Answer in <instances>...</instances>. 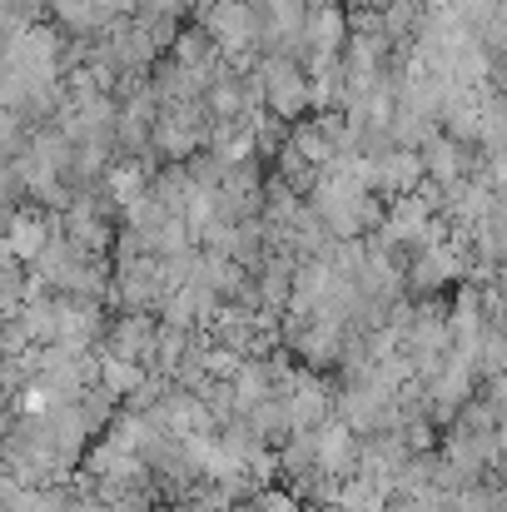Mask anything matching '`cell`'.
Returning <instances> with one entry per match:
<instances>
[{"instance_id":"obj_1","label":"cell","mask_w":507,"mask_h":512,"mask_svg":"<svg viewBox=\"0 0 507 512\" xmlns=\"http://www.w3.org/2000/svg\"><path fill=\"white\" fill-rule=\"evenodd\" d=\"M169 60L184 65V70H214L219 50H214V40H209V35L199 30V20H194V25H179V35H174V45H169Z\"/></svg>"},{"instance_id":"obj_2","label":"cell","mask_w":507,"mask_h":512,"mask_svg":"<svg viewBox=\"0 0 507 512\" xmlns=\"http://www.w3.org/2000/svg\"><path fill=\"white\" fill-rule=\"evenodd\" d=\"M284 145H289L304 165H314V170H324V165L334 160V150L324 145V135L314 130V120H309V115H304L299 125H289V140H284Z\"/></svg>"},{"instance_id":"obj_3","label":"cell","mask_w":507,"mask_h":512,"mask_svg":"<svg viewBox=\"0 0 507 512\" xmlns=\"http://www.w3.org/2000/svg\"><path fill=\"white\" fill-rule=\"evenodd\" d=\"M304 10L314 15V10H343V0H304Z\"/></svg>"}]
</instances>
